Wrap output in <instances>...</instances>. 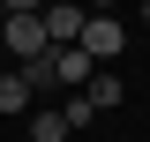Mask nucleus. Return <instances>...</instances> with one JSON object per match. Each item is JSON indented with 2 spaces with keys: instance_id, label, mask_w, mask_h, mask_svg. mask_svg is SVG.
Returning <instances> with one entry per match:
<instances>
[{
  "instance_id": "obj_10",
  "label": "nucleus",
  "mask_w": 150,
  "mask_h": 142,
  "mask_svg": "<svg viewBox=\"0 0 150 142\" xmlns=\"http://www.w3.org/2000/svg\"><path fill=\"white\" fill-rule=\"evenodd\" d=\"M0 8H8V15H38L45 0H0Z\"/></svg>"
},
{
  "instance_id": "obj_7",
  "label": "nucleus",
  "mask_w": 150,
  "mask_h": 142,
  "mask_svg": "<svg viewBox=\"0 0 150 142\" xmlns=\"http://www.w3.org/2000/svg\"><path fill=\"white\" fill-rule=\"evenodd\" d=\"M75 127H68V112L60 105H45V112H30V142H68Z\"/></svg>"
},
{
  "instance_id": "obj_6",
  "label": "nucleus",
  "mask_w": 150,
  "mask_h": 142,
  "mask_svg": "<svg viewBox=\"0 0 150 142\" xmlns=\"http://www.w3.org/2000/svg\"><path fill=\"white\" fill-rule=\"evenodd\" d=\"M15 75L30 90H60V75H53V45H45V53H30V60H15Z\"/></svg>"
},
{
  "instance_id": "obj_5",
  "label": "nucleus",
  "mask_w": 150,
  "mask_h": 142,
  "mask_svg": "<svg viewBox=\"0 0 150 142\" xmlns=\"http://www.w3.org/2000/svg\"><path fill=\"white\" fill-rule=\"evenodd\" d=\"M83 97H90V112H105V105H120L128 90H120V75H112V67H90V82H83Z\"/></svg>"
},
{
  "instance_id": "obj_2",
  "label": "nucleus",
  "mask_w": 150,
  "mask_h": 142,
  "mask_svg": "<svg viewBox=\"0 0 150 142\" xmlns=\"http://www.w3.org/2000/svg\"><path fill=\"white\" fill-rule=\"evenodd\" d=\"M0 53H15V60L45 53V22H38V15H8V8H0Z\"/></svg>"
},
{
  "instance_id": "obj_8",
  "label": "nucleus",
  "mask_w": 150,
  "mask_h": 142,
  "mask_svg": "<svg viewBox=\"0 0 150 142\" xmlns=\"http://www.w3.org/2000/svg\"><path fill=\"white\" fill-rule=\"evenodd\" d=\"M30 105H38V90L23 75H0V112H30Z\"/></svg>"
},
{
  "instance_id": "obj_9",
  "label": "nucleus",
  "mask_w": 150,
  "mask_h": 142,
  "mask_svg": "<svg viewBox=\"0 0 150 142\" xmlns=\"http://www.w3.org/2000/svg\"><path fill=\"white\" fill-rule=\"evenodd\" d=\"M60 112H68V127H90V120H98V112H90V97H83V90H68V105H60Z\"/></svg>"
},
{
  "instance_id": "obj_11",
  "label": "nucleus",
  "mask_w": 150,
  "mask_h": 142,
  "mask_svg": "<svg viewBox=\"0 0 150 142\" xmlns=\"http://www.w3.org/2000/svg\"><path fill=\"white\" fill-rule=\"evenodd\" d=\"M83 8H90V15H112V8H120V0H83Z\"/></svg>"
},
{
  "instance_id": "obj_4",
  "label": "nucleus",
  "mask_w": 150,
  "mask_h": 142,
  "mask_svg": "<svg viewBox=\"0 0 150 142\" xmlns=\"http://www.w3.org/2000/svg\"><path fill=\"white\" fill-rule=\"evenodd\" d=\"M90 67H98V60L83 53V45H53V75H60V90H83V82H90Z\"/></svg>"
},
{
  "instance_id": "obj_1",
  "label": "nucleus",
  "mask_w": 150,
  "mask_h": 142,
  "mask_svg": "<svg viewBox=\"0 0 150 142\" xmlns=\"http://www.w3.org/2000/svg\"><path fill=\"white\" fill-rule=\"evenodd\" d=\"M75 45L105 67V60H120V53H128V30H120V15H83V37H75Z\"/></svg>"
},
{
  "instance_id": "obj_13",
  "label": "nucleus",
  "mask_w": 150,
  "mask_h": 142,
  "mask_svg": "<svg viewBox=\"0 0 150 142\" xmlns=\"http://www.w3.org/2000/svg\"><path fill=\"white\" fill-rule=\"evenodd\" d=\"M45 8H53V0H45Z\"/></svg>"
},
{
  "instance_id": "obj_3",
  "label": "nucleus",
  "mask_w": 150,
  "mask_h": 142,
  "mask_svg": "<svg viewBox=\"0 0 150 142\" xmlns=\"http://www.w3.org/2000/svg\"><path fill=\"white\" fill-rule=\"evenodd\" d=\"M83 0H53V8H38V22H45V45H75L83 37Z\"/></svg>"
},
{
  "instance_id": "obj_12",
  "label": "nucleus",
  "mask_w": 150,
  "mask_h": 142,
  "mask_svg": "<svg viewBox=\"0 0 150 142\" xmlns=\"http://www.w3.org/2000/svg\"><path fill=\"white\" fill-rule=\"evenodd\" d=\"M143 30H150V0H143Z\"/></svg>"
}]
</instances>
